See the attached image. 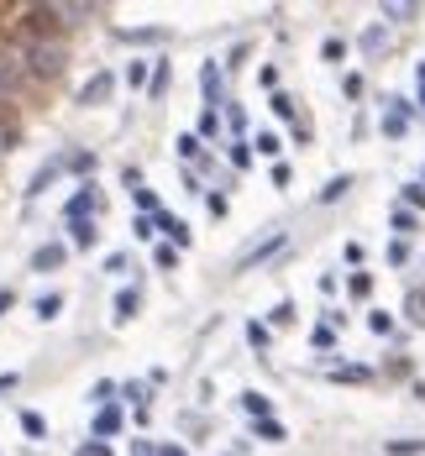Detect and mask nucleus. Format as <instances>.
Returning a JSON list of instances; mask_svg holds the SVG:
<instances>
[{"label":"nucleus","instance_id":"22","mask_svg":"<svg viewBox=\"0 0 425 456\" xmlns=\"http://www.w3.org/2000/svg\"><path fill=\"white\" fill-rule=\"evenodd\" d=\"M273 116H284V121H294V100H289V95H273Z\"/></svg>","mask_w":425,"mask_h":456},{"label":"nucleus","instance_id":"17","mask_svg":"<svg viewBox=\"0 0 425 456\" xmlns=\"http://www.w3.org/2000/svg\"><path fill=\"white\" fill-rule=\"evenodd\" d=\"M331 378H336V383H363V378H368V367H336Z\"/></svg>","mask_w":425,"mask_h":456},{"label":"nucleus","instance_id":"38","mask_svg":"<svg viewBox=\"0 0 425 456\" xmlns=\"http://www.w3.org/2000/svg\"><path fill=\"white\" fill-rule=\"evenodd\" d=\"M0 310H11V294L6 289H0Z\"/></svg>","mask_w":425,"mask_h":456},{"label":"nucleus","instance_id":"39","mask_svg":"<svg viewBox=\"0 0 425 456\" xmlns=\"http://www.w3.org/2000/svg\"><path fill=\"white\" fill-rule=\"evenodd\" d=\"M0 89H6V74H0Z\"/></svg>","mask_w":425,"mask_h":456},{"label":"nucleus","instance_id":"26","mask_svg":"<svg viewBox=\"0 0 425 456\" xmlns=\"http://www.w3.org/2000/svg\"><path fill=\"white\" fill-rule=\"evenodd\" d=\"M153 226H158V221H153V216H137V221H131V231H137V236H142V241H148V236H153Z\"/></svg>","mask_w":425,"mask_h":456},{"label":"nucleus","instance_id":"28","mask_svg":"<svg viewBox=\"0 0 425 456\" xmlns=\"http://www.w3.org/2000/svg\"><path fill=\"white\" fill-rule=\"evenodd\" d=\"M383 16H389V21H404V16H415V6H383Z\"/></svg>","mask_w":425,"mask_h":456},{"label":"nucleus","instance_id":"13","mask_svg":"<svg viewBox=\"0 0 425 456\" xmlns=\"http://www.w3.org/2000/svg\"><path fill=\"white\" fill-rule=\"evenodd\" d=\"M74 247H95V226L89 221H74Z\"/></svg>","mask_w":425,"mask_h":456},{"label":"nucleus","instance_id":"4","mask_svg":"<svg viewBox=\"0 0 425 456\" xmlns=\"http://www.w3.org/2000/svg\"><path fill=\"white\" fill-rule=\"evenodd\" d=\"M32 69H37V74H53V69H63V52L53 48V43H37V48H32Z\"/></svg>","mask_w":425,"mask_h":456},{"label":"nucleus","instance_id":"34","mask_svg":"<svg viewBox=\"0 0 425 456\" xmlns=\"http://www.w3.org/2000/svg\"><path fill=\"white\" fill-rule=\"evenodd\" d=\"M131 456H158V451L148 446V440H137V446H131Z\"/></svg>","mask_w":425,"mask_h":456},{"label":"nucleus","instance_id":"21","mask_svg":"<svg viewBox=\"0 0 425 456\" xmlns=\"http://www.w3.org/2000/svg\"><path fill=\"white\" fill-rule=\"evenodd\" d=\"M200 79H205V95H216V89H221V69H216V63H205Z\"/></svg>","mask_w":425,"mask_h":456},{"label":"nucleus","instance_id":"18","mask_svg":"<svg viewBox=\"0 0 425 456\" xmlns=\"http://www.w3.org/2000/svg\"><path fill=\"white\" fill-rule=\"evenodd\" d=\"M252 147H258V152H263V157H278V137H273V131H263V137H258V142H252Z\"/></svg>","mask_w":425,"mask_h":456},{"label":"nucleus","instance_id":"23","mask_svg":"<svg viewBox=\"0 0 425 456\" xmlns=\"http://www.w3.org/2000/svg\"><path fill=\"white\" fill-rule=\"evenodd\" d=\"M121 394L131 399V404H142V409H148V388H142V383H126V388H121Z\"/></svg>","mask_w":425,"mask_h":456},{"label":"nucleus","instance_id":"8","mask_svg":"<svg viewBox=\"0 0 425 456\" xmlns=\"http://www.w3.org/2000/svg\"><path fill=\"white\" fill-rule=\"evenodd\" d=\"M404 126H409V111H404V100H394V111L383 116V131H389V137H399Z\"/></svg>","mask_w":425,"mask_h":456},{"label":"nucleus","instance_id":"32","mask_svg":"<svg viewBox=\"0 0 425 456\" xmlns=\"http://www.w3.org/2000/svg\"><path fill=\"white\" fill-rule=\"evenodd\" d=\"M247 341H252V346L263 352V346H268V330H263V326H247Z\"/></svg>","mask_w":425,"mask_h":456},{"label":"nucleus","instance_id":"24","mask_svg":"<svg viewBox=\"0 0 425 456\" xmlns=\"http://www.w3.org/2000/svg\"><path fill=\"white\" fill-rule=\"evenodd\" d=\"M268 320H273V326H289V320H294V304H273Z\"/></svg>","mask_w":425,"mask_h":456},{"label":"nucleus","instance_id":"7","mask_svg":"<svg viewBox=\"0 0 425 456\" xmlns=\"http://www.w3.org/2000/svg\"><path fill=\"white\" fill-rule=\"evenodd\" d=\"M116 430H121V409L105 404V409L95 414V440H100V435H116Z\"/></svg>","mask_w":425,"mask_h":456},{"label":"nucleus","instance_id":"10","mask_svg":"<svg viewBox=\"0 0 425 456\" xmlns=\"http://www.w3.org/2000/svg\"><path fill=\"white\" fill-rule=\"evenodd\" d=\"M242 409L252 414V420H268V399L263 394H242Z\"/></svg>","mask_w":425,"mask_h":456},{"label":"nucleus","instance_id":"11","mask_svg":"<svg viewBox=\"0 0 425 456\" xmlns=\"http://www.w3.org/2000/svg\"><path fill=\"white\" fill-rule=\"evenodd\" d=\"M58 310H63V294H43V299H37V315L43 320H58Z\"/></svg>","mask_w":425,"mask_h":456},{"label":"nucleus","instance_id":"19","mask_svg":"<svg viewBox=\"0 0 425 456\" xmlns=\"http://www.w3.org/2000/svg\"><path fill=\"white\" fill-rule=\"evenodd\" d=\"M258 435L263 440H284V425H278V420H258Z\"/></svg>","mask_w":425,"mask_h":456},{"label":"nucleus","instance_id":"9","mask_svg":"<svg viewBox=\"0 0 425 456\" xmlns=\"http://www.w3.org/2000/svg\"><path fill=\"white\" fill-rule=\"evenodd\" d=\"M137 304H142V294L137 289H121V294H116V320H131V315H137Z\"/></svg>","mask_w":425,"mask_h":456},{"label":"nucleus","instance_id":"30","mask_svg":"<svg viewBox=\"0 0 425 456\" xmlns=\"http://www.w3.org/2000/svg\"><path fill=\"white\" fill-rule=\"evenodd\" d=\"M368 326H373L378 336H394V320H389V315H373V320H368Z\"/></svg>","mask_w":425,"mask_h":456},{"label":"nucleus","instance_id":"29","mask_svg":"<svg viewBox=\"0 0 425 456\" xmlns=\"http://www.w3.org/2000/svg\"><path fill=\"white\" fill-rule=\"evenodd\" d=\"M352 294H357V299H363V294H373V278H368V273H357V278H352Z\"/></svg>","mask_w":425,"mask_h":456},{"label":"nucleus","instance_id":"3","mask_svg":"<svg viewBox=\"0 0 425 456\" xmlns=\"http://www.w3.org/2000/svg\"><path fill=\"white\" fill-rule=\"evenodd\" d=\"M95 205H100V189H95V184H84V189H79V194L69 199V221H84Z\"/></svg>","mask_w":425,"mask_h":456},{"label":"nucleus","instance_id":"20","mask_svg":"<svg viewBox=\"0 0 425 456\" xmlns=\"http://www.w3.org/2000/svg\"><path fill=\"white\" fill-rule=\"evenodd\" d=\"M21 430H26V435H43L48 425H43V414H32V409H26V414H21Z\"/></svg>","mask_w":425,"mask_h":456},{"label":"nucleus","instance_id":"33","mask_svg":"<svg viewBox=\"0 0 425 456\" xmlns=\"http://www.w3.org/2000/svg\"><path fill=\"white\" fill-rule=\"evenodd\" d=\"M409 315H415L420 326H425V294H409Z\"/></svg>","mask_w":425,"mask_h":456},{"label":"nucleus","instance_id":"27","mask_svg":"<svg viewBox=\"0 0 425 456\" xmlns=\"http://www.w3.org/2000/svg\"><path fill=\"white\" fill-rule=\"evenodd\" d=\"M394 231H415V216H409V210H394Z\"/></svg>","mask_w":425,"mask_h":456},{"label":"nucleus","instance_id":"25","mask_svg":"<svg viewBox=\"0 0 425 456\" xmlns=\"http://www.w3.org/2000/svg\"><path fill=\"white\" fill-rule=\"evenodd\" d=\"M148 89H153V95H163V89H168V69H153V79H148Z\"/></svg>","mask_w":425,"mask_h":456},{"label":"nucleus","instance_id":"15","mask_svg":"<svg viewBox=\"0 0 425 456\" xmlns=\"http://www.w3.org/2000/svg\"><path fill=\"white\" fill-rule=\"evenodd\" d=\"M389 451H394V456H420L425 440H389Z\"/></svg>","mask_w":425,"mask_h":456},{"label":"nucleus","instance_id":"5","mask_svg":"<svg viewBox=\"0 0 425 456\" xmlns=\"http://www.w3.org/2000/svg\"><path fill=\"white\" fill-rule=\"evenodd\" d=\"M111 84H116V79H111V74H105V69H100V74H95V79H89V84H84V89H79V105H95V100H105V95H111Z\"/></svg>","mask_w":425,"mask_h":456},{"label":"nucleus","instance_id":"36","mask_svg":"<svg viewBox=\"0 0 425 456\" xmlns=\"http://www.w3.org/2000/svg\"><path fill=\"white\" fill-rule=\"evenodd\" d=\"M84 456H111V451H105V446H84Z\"/></svg>","mask_w":425,"mask_h":456},{"label":"nucleus","instance_id":"35","mask_svg":"<svg viewBox=\"0 0 425 456\" xmlns=\"http://www.w3.org/2000/svg\"><path fill=\"white\" fill-rule=\"evenodd\" d=\"M6 388H16V372H0V394H6Z\"/></svg>","mask_w":425,"mask_h":456},{"label":"nucleus","instance_id":"12","mask_svg":"<svg viewBox=\"0 0 425 456\" xmlns=\"http://www.w3.org/2000/svg\"><path fill=\"white\" fill-rule=\"evenodd\" d=\"M347 189H352V179H347V173H341V179H331L326 189H321V199H326V205H331V199H341V194H347Z\"/></svg>","mask_w":425,"mask_h":456},{"label":"nucleus","instance_id":"6","mask_svg":"<svg viewBox=\"0 0 425 456\" xmlns=\"http://www.w3.org/2000/svg\"><path fill=\"white\" fill-rule=\"evenodd\" d=\"M153 221H158V226H163V231H168V236H174V241H179V247H189V226H184V221H174V216H168V210H158V216H153Z\"/></svg>","mask_w":425,"mask_h":456},{"label":"nucleus","instance_id":"16","mask_svg":"<svg viewBox=\"0 0 425 456\" xmlns=\"http://www.w3.org/2000/svg\"><path fill=\"white\" fill-rule=\"evenodd\" d=\"M148 74H153V63H142V58H137V63H131V69H126V79H131V84H137V89L148 84Z\"/></svg>","mask_w":425,"mask_h":456},{"label":"nucleus","instance_id":"37","mask_svg":"<svg viewBox=\"0 0 425 456\" xmlns=\"http://www.w3.org/2000/svg\"><path fill=\"white\" fill-rule=\"evenodd\" d=\"M158 456H184V451H179V446H163V451H158Z\"/></svg>","mask_w":425,"mask_h":456},{"label":"nucleus","instance_id":"2","mask_svg":"<svg viewBox=\"0 0 425 456\" xmlns=\"http://www.w3.org/2000/svg\"><path fill=\"white\" fill-rule=\"evenodd\" d=\"M273 252H284V231H273L268 241H258V247H252L247 257H242V273H247V267H258V262H268Z\"/></svg>","mask_w":425,"mask_h":456},{"label":"nucleus","instance_id":"31","mask_svg":"<svg viewBox=\"0 0 425 456\" xmlns=\"http://www.w3.org/2000/svg\"><path fill=\"white\" fill-rule=\"evenodd\" d=\"M231 163H236V168H247V163H252V152H247V142H236V147H231Z\"/></svg>","mask_w":425,"mask_h":456},{"label":"nucleus","instance_id":"14","mask_svg":"<svg viewBox=\"0 0 425 456\" xmlns=\"http://www.w3.org/2000/svg\"><path fill=\"white\" fill-rule=\"evenodd\" d=\"M174 147H179V157H184V163H200V142H194V137H179Z\"/></svg>","mask_w":425,"mask_h":456},{"label":"nucleus","instance_id":"1","mask_svg":"<svg viewBox=\"0 0 425 456\" xmlns=\"http://www.w3.org/2000/svg\"><path fill=\"white\" fill-rule=\"evenodd\" d=\"M63 257H69V247H63V241H48V247L32 252V273H53V267H63Z\"/></svg>","mask_w":425,"mask_h":456}]
</instances>
